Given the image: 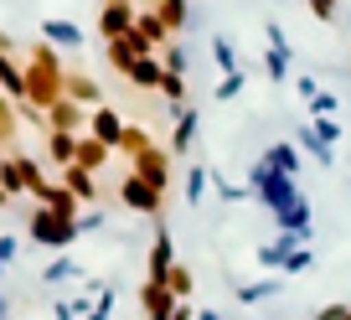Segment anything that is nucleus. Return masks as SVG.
<instances>
[{"label":"nucleus","mask_w":351,"mask_h":320,"mask_svg":"<svg viewBox=\"0 0 351 320\" xmlns=\"http://www.w3.org/2000/svg\"><path fill=\"white\" fill-rule=\"evenodd\" d=\"M263 36H269V47H289V36H285V26H279V21L263 26Z\"/></svg>","instance_id":"nucleus-45"},{"label":"nucleus","mask_w":351,"mask_h":320,"mask_svg":"<svg viewBox=\"0 0 351 320\" xmlns=\"http://www.w3.org/2000/svg\"><path fill=\"white\" fill-rule=\"evenodd\" d=\"M99 227H104V212H99V207L77 212V232H99Z\"/></svg>","instance_id":"nucleus-41"},{"label":"nucleus","mask_w":351,"mask_h":320,"mask_svg":"<svg viewBox=\"0 0 351 320\" xmlns=\"http://www.w3.org/2000/svg\"><path fill=\"white\" fill-rule=\"evenodd\" d=\"M155 284H165L176 299H191V289H197V279H191V269L186 264H171L165 269V279H155Z\"/></svg>","instance_id":"nucleus-24"},{"label":"nucleus","mask_w":351,"mask_h":320,"mask_svg":"<svg viewBox=\"0 0 351 320\" xmlns=\"http://www.w3.org/2000/svg\"><path fill=\"white\" fill-rule=\"evenodd\" d=\"M5 207H11V197H5V191H0V212H5Z\"/></svg>","instance_id":"nucleus-51"},{"label":"nucleus","mask_w":351,"mask_h":320,"mask_svg":"<svg viewBox=\"0 0 351 320\" xmlns=\"http://www.w3.org/2000/svg\"><path fill=\"white\" fill-rule=\"evenodd\" d=\"M310 264H315V258H310V248H289L285 264H279V274H305Z\"/></svg>","instance_id":"nucleus-36"},{"label":"nucleus","mask_w":351,"mask_h":320,"mask_svg":"<svg viewBox=\"0 0 351 320\" xmlns=\"http://www.w3.org/2000/svg\"><path fill=\"white\" fill-rule=\"evenodd\" d=\"M62 83H67V67L57 57L52 42H36L32 47V62H26V103L36 114H47L57 99H62Z\"/></svg>","instance_id":"nucleus-1"},{"label":"nucleus","mask_w":351,"mask_h":320,"mask_svg":"<svg viewBox=\"0 0 351 320\" xmlns=\"http://www.w3.org/2000/svg\"><path fill=\"white\" fill-rule=\"evenodd\" d=\"M197 124H202V114L191 109H176V130H171V155H186L191 145H197Z\"/></svg>","instance_id":"nucleus-14"},{"label":"nucleus","mask_w":351,"mask_h":320,"mask_svg":"<svg viewBox=\"0 0 351 320\" xmlns=\"http://www.w3.org/2000/svg\"><path fill=\"white\" fill-rule=\"evenodd\" d=\"M310 130H315V134H320L326 145H336V140H341V124H336V119H315Z\"/></svg>","instance_id":"nucleus-42"},{"label":"nucleus","mask_w":351,"mask_h":320,"mask_svg":"<svg viewBox=\"0 0 351 320\" xmlns=\"http://www.w3.org/2000/svg\"><path fill=\"white\" fill-rule=\"evenodd\" d=\"M269 171H279V176H295L300 171V145H289V140H279V145H269V150L258 155Z\"/></svg>","instance_id":"nucleus-18"},{"label":"nucleus","mask_w":351,"mask_h":320,"mask_svg":"<svg viewBox=\"0 0 351 320\" xmlns=\"http://www.w3.org/2000/svg\"><path fill=\"white\" fill-rule=\"evenodd\" d=\"M26 232H32V243L52 248V254H67V248H73L77 238H83V232H77V222L52 217L47 207H32V222H26Z\"/></svg>","instance_id":"nucleus-3"},{"label":"nucleus","mask_w":351,"mask_h":320,"mask_svg":"<svg viewBox=\"0 0 351 320\" xmlns=\"http://www.w3.org/2000/svg\"><path fill=\"white\" fill-rule=\"evenodd\" d=\"M171 320H197V305H191V299H176V310H171Z\"/></svg>","instance_id":"nucleus-47"},{"label":"nucleus","mask_w":351,"mask_h":320,"mask_svg":"<svg viewBox=\"0 0 351 320\" xmlns=\"http://www.w3.org/2000/svg\"><path fill=\"white\" fill-rule=\"evenodd\" d=\"M88 114H93V109H83V103H73V99H67V93H62V99H57V103H52V109H47V114H42V130H62V134H83V130H88Z\"/></svg>","instance_id":"nucleus-6"},{"label":"nucleus","mask_w":351,"mask_h":320,"mask_svg":"<svg viewBox=\"0 0 351 320\" xmlns=\"http://www.w3.org/2000/svg\"><path fill=\"white\" fill-rule=\"evenodd\" d=\"M62 186L73 191V197L83 201V207H99V176H93V171H83V166H67V171H62Z\"/></svg>","instance_id":"nucleus-13"},{"label":"nucleus","mask_w":351,"mask_h":320,"mask_svg":"<svg viewBox=\"0 0 351 320\" xmlns=\"http://www.w3.org/2000/svg\"><path fill=\"white\" fill-rule=\"evenodd\" d=\"M16 134H21V109L0 93V140H5V150H16Z\"/></svg>","instance_id":"nucleus-25"},{"label":"nucleus","mask_w":351,"mask_h":320,"mask_svg":"<svg viewBox=\"0 0 351 320\" xmlns=\"http://www.w3.org/2000/svg\"><path fill=\"white\" fill-rule=\"evenodd\" d=\"M67 279H77V258H67V254L42 269V284H67Z\"/></svg>","instance_id":"nucleus-32"},{"label":"nucleus","mask_w":351,"mask_h":320,"mask_svg":"<svg viewBox=\"0 0 351 320\" xmlns=\"http://www.w3.org/2000/svg\"><path fill=\"white\" fill-rule=\"evenodd\" d=\"M274 227H279V232H289V238H295V243H305V238H310V227H315V222H310V201L300 197L295 207L274 212Z\"/></svg>","instance_id":"nucleus-9"},{"label":"nucleus","mask_w":351,"mask_h":320,"mask_svg":"<svg viewBox=\"0 0 351 320\" xmlns=\"http://www.w3.org/2000/svg\"><path fill=\"white\" fill-rule=\"evenodd\" d=\"M0 52H16V42H11V32H0Z\"/></svg>","instance_id":"nucleus-49"},{"label":"nucleus","mask_w":351,"mask_h":320,"mask_svg":"<svg viewBox=\"0 0 351 320\" xmlns=\"http://www.w3.org/2000/svg\"><path fill=\"white\" fill-rule=\"evenodd\" d=\"M42 42H52V47H77V42H83V32H77L73 21H62V16H47V21H42Z\"/></svg>","instance_id":"nucleus-21"},{"label":"nucleus","mask_w":351,"mask_h":320,"mask_svg":"<svg viewBox=\"0 0 351 320\" xmlns=\"http://www.w3.org/2000/svg\"><path fill=\"white\" fill-rule=\"evenodd\" d=\"M207 186H212V171L207 166H191V176H186V207H202V201H207Z\"/></svg>","instance_id":"nucleus-29"},{"label":"nucleus","mask_w":351,"mask_h":320,"mask_svg":"<svg viewBox=\"0 0 351 320\" xmlns=\"http://www.w3.org/2000/svg\"><path fill=\"white\" fill-rule=\"evenodd\" d=\"M109 160H114V150H109V145H99L88 130L77 134V160H73V166H83V171H93V176H99V171L109 166Z\"/></svg>","instance_id":"nucleus-15"},{"label":"nucleus","mask_w":351,"mask_h":320,"mask_svg":"<svg viewBox=\"0 0 351 320\" xmlns=\"http://www.w3.org/2000/svg\"><path fill=\"white\" fill-rule=\"evenodd\" d=\"M109 310H114V289H99V295H93V305L83 310L88 320H109Z\"/></svg>","instance_id":"nucleus-37"},{"label":"nucleus","mask_w":351,"mask_h":320,"mask_svg":"<svg viewBox=\"0 0 351 320\" xmlns=\"http://www.w3.org/2000/svg\"><path fill=\"white\" fill-rule=\"evenodd\" d=\"M140 305H145V315H150V320H171L176 295L165 284H155V279H145V284H140Z\"/></svg>","instance_id":"nucleus-11"},{"label":"nucleus","mask_w":351,"mask_h":320,"mask_svg":"<svg viewBox=\"0 0 351 320\" xmlns=\"http://www.w3.org/2000/svg\"><path fill=\"white\" fill-rule=\"evenodd\" d=\"M130 171L140 181H150L155 191H171V150H160V145H150V150H140L130 160Z\"/></svg>","instance_id":"nucleus-5"},{"label":"nucleus","mask_w":351,"mask_h":320,"mask_svg":"<svg viewBox=\"0 0 351 320\" xmlns=\"http://www.w3.org/2000/svg\"><path fill=\"white\" fill-rule=\"evenodd\" d=\"M119 201L130 212H140V217H160V212H165V191H155L150 181H140L134 171L119 181Z\"/></svg>","instance_id":"nucleus-4"},{"label":"nucleus","mask_w":351,"mask_h":320,"mask_svg":"<svg viewBox=\"0 0 351 320\" xmlns=\"http://www.w3.org/2000/svg\"><path fill=\"white\" fill-rule=\"evenodd\" d=\"M171 264H176V243H171V232H165V227H155L150 264H145V269H150V279H165V269H171Z\"/></svg>","instance_id":"nucleus-20"},{"label":"nucleus","mask_w":351,"mask_h":320,"mask_svg":"<svg viewBox=\"0 0 351 320\" xmlns=\"http://www.w3.org/2000/svg\"><path fill=\"white\" fill-rule=\"evenodd\" d=\"M62 93H67L73 103H83V109H99V103H104V88H99V77H88V73H67Z\"/></svg>","instance_id":"nucleus-12"},{"label":"nucleus","mask_w":351,"mask_h":320,"mask_svg":"<svg viewBox=\"0 0 351 320\" xmlns=\"http://www.w3.org/2000/svg\"><path fill=\"white\" fill-rule=\"evenodd\" d=\"M130 26H134V0H104V11H99V36L104 42L130 36Z\"/></svg>","instance_id":"nucleus-7"},{"label":"nucleus","mask_w":351,"mask_h":320,"mask_svg":"<svg viewBox=\"0 0 351 320\" xmlns=\"http://www.w3.org/2000/svg\"><path fill=\"white\" fill-rule=\"evenodd\" d=\"M77 315H83V310H77L73 299H57L52 305V320H77Z\"/></svg>","instance_id":"nucleus-44"},{"label":"nucleus","mask_w":351,"mask_h":320,"mask_svg":"<svg viewBox=\"0 0 351 320\" xmlns=\"http://www.w3.org/2000/svg\"><path fill=\"white\" fill-rule=\"evenodd\" d=\"M160 67L186 77V47H181V42H165V47H160Z\"/></svg>","instance_id":"nucleus-35"},{"label":"nucleus","mask_w":351,"mask_h":320,"mask_svg":"<svg viewBox=\"0 0 351 320\" xmlns=\"http://www.w3.org/2000/svg\"><path fill=\"white\" fill-rule=\"evenodd\" d=\"M212 62H217L222 73H243V67H238V52H232L228 36H212Z\"/></svg>","instance_id":"nucleus-33"},{"label":"nucleus","mask_w":351,"mask_h":320,"mask_svg":"<svg viewBox=\"0 0 351 320\" xmlns=\"http://www.w3.org/2000/svg\"><path fill=\"white\" fill-rule=\"evenodd\" d=\"M315 93H320V88H315V77H310V73H300V99L310 103V99H315Z\"/></svg>","instance_id":"nucleus-48"},{"label":"nucleus","mask_w":351,"mask_h":320,"mask_svg":"<svg viewBox=\"0 0 351 320\" xmlns=\"http://www.w3.org/2000/svg\"><path fill=\"white\" fill-rule=\"evenodd\" d=\"M0 320H5V295H0Z\"/></svg>","instance_id":"nucleus-53"},{"label":"nucleus","mask_w":351,"mask_h":320,"mask_svg":"<svg viewBox=\"0 0 351 320\" xmlns=\"http://www.w3.org/2000/svg\"><path fill=\"white\" fill-rule=\"evenodd\" d=\"M140 150H150V130L145 124H134V119H124V134H119V155H140Z\"/></svg>","instance_id":"nucleus-26"},{"label":"nucleus","mask_w":351,"mask_h":320,"mask_svg":"<svg viewBox=\"0 0 351 320\" xmlns=\"http://www.w3.org/2000/svg\"><path fill=\"white\" fill-rule=\"evenodd\" d=\"M285 289V279H258V284H238V299L243 305H258V299H274Z\"/></svg>","instance_id":"nucleus-28"},{"label":"nucleus","mask_w":351,"mask_h":320,"mask_svg":"<svg viewBox=\"0 0 351 320\" xmlns=\"http://www.w3.org/2000/svg\"><path fill=\"white\" fill-rule=\"evenodd\" d=\"M289 248H305V243H295L289 232H279L274 243H263V248H258V264H263V269H279V264H285V254H289Z\"/></svg>","instance_id":"nucleus-27"},{"label":"nucleus","mask_w":351,"mask_h":320,"mask_svg":"<svg viewBox=\"0 0 351 320\" xmlns=\"http://www.w3.org/2000/svg\"><path fill=\"white\" fill-rule=\"evenodd\" d=\"M305 5H310V0H305Z\"/></svg>","instance_id":"nucleus-54"},{"label":"nucleus","mask_w":351,"mask_h":320,"mask_svg":"<svg viewBox=\"0 0 351 320\" xmlns=\"http://www.w3.org/2000/svg\"><path fill=\"white\" fill-rule=\"evenodd\" d=\"M0 191H5V197H26V191H32V181H26V166H21V155H5V160H0Z\"/></svg>","instance_id":"nucleus-16"},{"label":"nucleus","mask_w":351,"mask_h":320,"mask_svg":"<svg viewBox=\"0 0 351 320\" xmlns=\"http://www.w3.org/2000/svg\"><path fill=\"white\" fill-rule=\"evenodd\" d=\"M212 186H217V197H222V201H243V197H248V191H243V186H232V181L222 176V171L212 176Z\"/></svg>","instance_id":"nucleus-39"},{"label":"nucleus","mask_w":351,"mask_h":320,"mask_svg":"<svg viewBox=\"0 0 351 320\" xmlns=\"http://www.w3.org/2000/svg\"><path fill=\"white\" fill-rule=\"evenodd\" d=\"M160 57H134V67L130 73H124V83H130V88H145V93H155L160 88Z\"/></svg>","instance_id":"nucleus-17"},{"label":"nucleus","mask_w":351,"mask_h":320,"mask_svg":"<svg viewBox=\"0 0 351 320\" xmlns=\"http://www.w3.org/2000/svg\"><path fill=\"white\" fill-rule=\"evenodd\" d=\"M248 197H258L269 212H285V207H295V201H300V186H295V176H279V171H269L258 160L253 176H248Z\"/></svg>","instance_id":"nucleus-2"},{"label":"nucleus","mask_w":351,"mask_h":320,"mask_svg":"<svg viewBox=\"0 0 351 320\" xmlns=\"http://www.w3.org/2000/svg\"><path fill=\"white\" fill-rule=\"evenodd\" d=\"M16 254H21V243H16V238H0V269H11Z\"/></svg>","instance_id":"nucleus-43"},{"label":"nucleus","mask_w":351,"mask_h":320,"mask_svg":"<svg viewBox=\"0 0 351 320\" xmlns=\"http://www.w3.org/2000/svg\"><path fill=\"white\" fill-rule=\"evenodd\" d=\"M336 93H315V99H310V114H315V119H336Z\"/></svg>","instance_id":"nucleus-38"},{"label":"nucleus","mask_w":351,"mask_h":320,"mask_svg":"<svg viewBox=\"0 0 351 320\" xmlns=\"http://www.w3.org/2000/svg\"><path fill=\"white\" fill-rule=\"evenodd\" d=\"M310 11H315L320 21H336V0H310Z\"/></svg>","instance_id":"nucleus-46"},{"label":"nucleus","mask_w":351,"mask_h":320,"mask_svg":"<svg viewBox=\"0 0 351 320\" xmlns=\"http://www.w3.org/2000/svg\"><path fill=\"white\" fill-rule=\"evenodd\" d=\"M47 160L57 171H67L77 160V134H62V130H47Z\"/></svg>","instance_id":"nucleus-19"},{"label":"nucleus","mask_w":351,"mask_h":320,"mask_svg":"<svg viewBox=\"0 0 351 320\" xmlns=\"http://www.w3.org/2000/svg\"><path fill=\"white\" fill-rule=\"evenodd\" d=\"M5 155H11V150H5V140H0V160H5Z\"/></svg>","instance_id":"nucleus-52"},{"label":"nucleus","mask_w":351,"mask_h":320,"mask_svg":"<svg viewBox=\"0 0 351 320\" xmlns=\"http://www.w3.org/2000/svg\"><path fill=\"white\" fill-rule=\"evenodd\" d=\"M295 145H300L305 155H315L320 166H336V145H326L315 130H310V124H300V140H295Z\"/></svg>","instance_id":"nucleus-22"},{"label":"nucleus","mask_w":351,"mask_h":320,"mask_svg":"<svg viewBox=\"0 0 351 320\" xmlns=\"http://www.w3.org/2000/svg\"><path fill=\"white\" fill-rule=\"evenodd\" d=\"M197 320H222V315H217V310H197Z\"/></svg>","instance_id":"nucleus-50"},{"label":"nucleus","mask_w":351,"mask_h":320,"mask_svg":"<svg viewBox=\"0 0 351 320\" xmlns=\"http://www.w3.org/2000/svg\"><path fill=\"white\" fill-rule=\"evenodd\" d=\"M263 73H269V83H285L289 77V47H269L263 52Z\"/></svg>","instance_id":"nucleus-31"},{"label":"nucleus","mask_w":351,"mask_h":320,"mask_svg":"<svg viewBox=\"0 0 351 320\" xmlns=\"http://www.w3.org/2000/svg\"><path fill=\"white\" fill-rule=\"evenodd\" d=\"M243 93V73H222V83H217V99H238Z\"/></svg>","instance_id":"nucleus-40"},{"label":"nucleus","mask_w":351,"mask_h":320,"mask_svg":"<svg viewBox=\"0 0 351 320\" xmlns=\"http://www.w3.org/2000/svg\"><path fill=\"white\" fill-rule=\"evenodd\" d=\"M155 16H160L165 21V32H181V26H186V16H191V0H155Z\"/></svg>","instance_id":"nucleus-23"},{"label":"nucleus","mask_w":351,"mask_h":320,"mask_svg":"<svg viewBox=\"0 0 351 320\" xmlns=\"http://www.w3.org/2000/svg\"><path fill=\"white\" fill-rule=\"evenodd\" d=\"M0 93L11 103H26V67L16 62V52H0Z\"/></svg>","instance_id":"nucleus-10"},{"label":"nucleus","mask_w":351,"mask_h":320,"mask_svg":"<svg viewBox=\"0 0 351 320\" xmlns=\"http://www.w3.org/2000/svg\"><path fill=\"white\" fill-rule=\"evenodd\" d=\"M155 93H165V99H171V114L186 109V77H181V73H160V88H155Z\"/></svg>","instance_id":"nucleus-30"},{"label":"nucleus","mask_w":351,"mask_h":320,"mask_svg":"<svg viewBox=\"0 0 351 320\" xmlns=\"http://www.w3.org/2000/svg\"><path fill=\"white\" fill-rule=\"evenodd\" d=\"M104 57H109V67H119V73H130V67H134V52H130L124 36H119V42H104Z\"/></svg>","instance_id":"nucleus-34"},{"label":"nucleus","mask_w":351,"mask_h":320,"mask_svg":"<svg viewBox=\"0 0 351 320\" xmlns=\"http://www.w3.org/2000/svg\"><path fill=\"white\" fill-rule=\"evenodd\" d=\"M88 134L99 145H109L114 155H119V134H124V114L119 109H109V103H99V109L88 114Z\"/></svg>","instance_id":"nucleus-8"}]
</instances>
